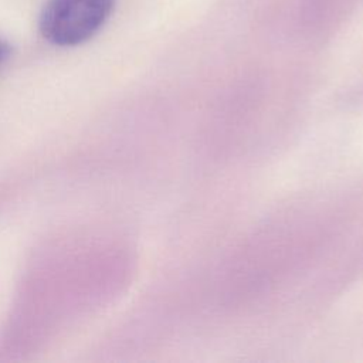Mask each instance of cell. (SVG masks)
Instances as JSON below:
<instances>
[{"label":"cell","mask_w":363,"mask_h":363,"mask_svg":"<svg viewBox=\"0 0 363 363\" xmlns=\"http://www.w3.org/2000/svg\"><path fill=\"white\" fill-rule=\"evenodd\" d=\"M11 54V45L4 40L0 38V64H3Z\"/></svg>","instance_id":"2"},{"label":"cell","mask_w":363,"mask_h":363,"mask_svg":"<svg viewBox=\"0 0 363 363\" xmlns=\"http://www.w3.org/2000/svg\"><path fill=\"white\" fill-rule=\"evenodd\" d=\"M115 0H48L38 17V30L51 44L74 47L92 38L106 23Z\"/></svg>","instance_id":"1"}]
</instances>
